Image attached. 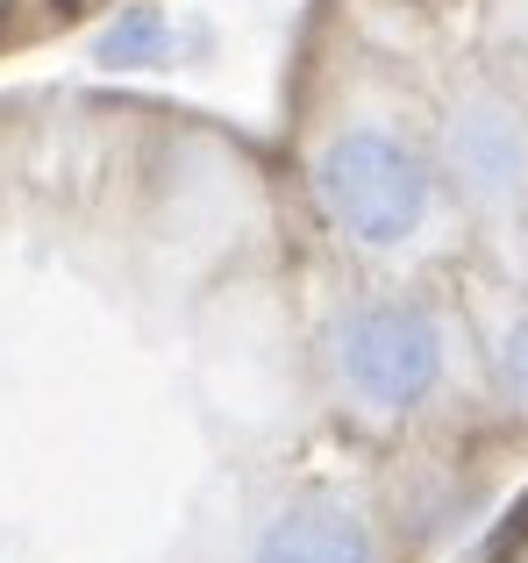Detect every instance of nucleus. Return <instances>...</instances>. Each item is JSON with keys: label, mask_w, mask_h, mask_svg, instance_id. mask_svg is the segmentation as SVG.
<instances>
[{"label": "nucleus", "mask_w": 528, "mask_h": 563, "mask_svg": "<svg viewBox=\"0 0 528 563\" xmlns=\"http://www.w3.org/2000/svg\"><path fill=\"white\" fill-rule=\"evenodd\" d=\"M315 192L364 250H393L429 221V165L386 129H343L315 165Z\"/></svg>", "instance_id": "nucleus-1"}, {"label": "nucleus", "mask_w": 528, "mask_h": 563, "mask_svg": "<svg viewBox=\"0 0 528 563\" xmlns=\"http://www.w3.org/2000/svg\"><path fill=\"white\" fill-rule=\"evenodd\" d=\"M336 372L364 407L400 413L443 372V329L421 307H364L336 335Z\"/></svg>", "instance_id": "nucleus-2"}, {"label": "nucleus", "mask_w": 528, "mask_h": 563, "mask_svg": "<svg viewBox=\"0 0 528 563\" xmlns=\"http://www.w3.org/2000/svg\"><path fill=\"white\" fill-rule=\"evenodd\" d=\"M443 157L458 186L486 207H515L528 192V122L507 100H464L443 129Z\"/></svg>", "instance_id": "nucleus-3"}, {"label": "nucleus", "mask_w": 528, "mask_h": 563, "mask_svg": "<svg viewBox=\"0 0 528 563\" xmlns=\"http://www.w3.org/2000/svg\"><path fill=\"white\" fill-rule=\"evenodd\" d=\"M257 563H372V536L336 507H293L264 528Z\"/></svg>", "instance_id": "nucleus-4"}, {"label": "nucleus", "mask_w": 528, "mask_h": 563, "mask_svg": "<svg viewBox=\"0 0 528 563\" xmlns=\"http://www.w3.org/2000/svg\"><path fill=\"white\" fill-rule=\"evenodd\" d=\"M157 51H165V14L157 8H129L122 22L100 36V57H108V65H151Z\"/></svg>", "instance_id": "nucleus-5"}, {"label": "nucleus", "mask_w": 528, "mask_h": 563, "mask_svg": "<svg viewBox=\"0 0 528 563\" xmlns=\"http://www.w3.org/2000/svg\"><path fill=\"white\" fill-rule=\"evenodd\" d=\"M501 385H507L515 407H528V321H515L507 343H501Z\"/></svg>", "instance_id": "nucleus-6"}]
</instances>
